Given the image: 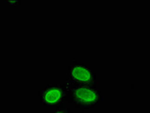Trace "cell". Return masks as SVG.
Returning a JSON list of instances; mask_svg holds the SVG:
<instances>
[{
  "label": "cell",
  "instance_id": "obj_2",
  "mask_svg": "<svg viewBox=\"0 0 150 113\" xmlns=\"http://www.w3.org/2000/svg\"><path fill=\"white\" fill-rule=\"evenodd\" d=\"M37 97L41 106L44 109H59L66 103L67 85H44L38 90Z\"/></svg>",
  "mask_w": 150,
  "mask_h": 113
},
{
  "label": "cell",
  "instance_id": "obj_1",
  "mask_svg": "<svg viewBox=\"0 0 150 113\" xmlns=\"http://www.w3.org/2000/svg\"><path fill=\"white\" fill-rule=\"evenodd\" d=\"M103 102V92L90 85H67L66 103L80 110L94 109Z\"/></svg>",
  "mask_w": 150,
  "mask_h": 113
},
{
  "label": "cell",
  "instance_id": "obj_4",
  "mask_svg": "<svg viewBox=\"0 0 150 113\" xmlns=\"http://www.w3.org/2000/svg\"><path fill=\"white\" fill-rule=\"evenodd\" d=\"M54 113H72V109L69 107H65V106H63V107L59 108V109H55L54 112Z\"/></svg>",
  "mask_w": 150,
  "mask_h": 113
},
{
  "label": "cell",
  "instance_id": "obj_3",
  "mask_svg": "<svg viewBox=\"0 0 150 113\" xmlns=\"http://www.w3.org/2000/svg\"><path fill=\"white\" fill-rule=\"evenodd\" d=\"M67 85L97 87V74L83 61H73L67 67Z\"/></svg>",
  "mask_w": 150,
  "mask_h": 113
}]
</instances>
